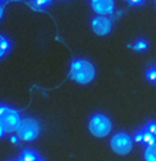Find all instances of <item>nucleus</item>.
I'll return each instance as SVG.
<instances>
[{
    "instance_id": "7",
    "label": "nucleus",
    "mask_w": 156,
    "mask_h": 161,
    "mask_svg": "<svg viewBox=\"0 0 156 161\" xmlns=\"http://www.w3.org/2000/svg\"><path fill=\"white\" fill-rule=\"evenodd\" d=\"M92 8L99 15H110L114 13L115 3L114 0H92Z\"/></svg>"
},
{
    "instance_id": "5",
    "label": "nucleus",
    "mask_w": 156,
    "mask_h": 161,
    "mask_svg": "<svg viewBox=\"0 0 156 161\" xmlns=\"http://www.w3.org/2000/svg\"><path fill=\"white\" fill-rule=\"evenodd\" d=\"M21 120L22 119H21L19 112L15 110V109L8 108V106L3 112V114L0 116V124L4 128L6 132H14V131H17L21 124Z\"/></svg>"
},
{
    "instance_id": "16",
    "label": "nucleus",
    "mask_w": 156,
    "mask_h": 161,
    "mask_svg": "<svg viewBox=\"0 0 156 161\" xmlns=\"http://www.w3.org/2000/svg\"><path fill=\"white\" fill-rule=\"evenodd\" d=\"M128 2H129V4H132V6H141L145 0H128Z\"/></svg>"
},
{
    "instance_id": "8",
    "label": "nucleus",
    "mask_w": 156,
    "mask_h": 161,
    "mask_svg": "<svg viewBox=\"0 0 156 161\" xmlns=\"http://www.w3.org/2000/svg\"><path fill=\"white\" fill-rule=\"evenodd\" d=\"M144 160L145 161H156V142L148 145L144 150Z\"/></svg>"
},
{
    "instance_id": "21",
    "label": "nucleus",
    "mask_w": 156,
    "mask_h": 161,
    "mask_svg": "<svg viewBox=\"0 0 156 161\" xmlns=\"http://www.w3.org/2000/svg\"><path fill=\"white\" fill-rule=\"evenodd\" d=\"M37 161H44V160H43V158H38V160H37Z\"/></svg>"
},
{
    "instance_id": "18",
    "label": "nucleus",
    "mask_w": 156,
    "mask_h": 161,
    "mask_svg": "<svg viewBox=\"0 0 156 161\" xmlns=\"http://www.w3.org/2000/svg\"><path fill=\"white\" fill-rule=\"evenodd\" d=\"M4 134H6L4 128H3V127H2V124H0V138H3V136H4Z\"/></svg>"
},
{
    "instance_id": "3",
    "label": "nucleus",
    "mask_w": 156,
    "mask_h": 161,
    "mask_svg": "<svg viewBox=\"0 0 156 161\" xmlns=\"http://www.w3.org/2000/svg\"><path fill=\"white\" fill-rule=\"evenodd\" d=\"M17 132H18L19 139L30 142V141H34V139L38 136L40 125L34 119H23V120H21V124H19V127H18Z\"/></svg>"
},
{
    "instance_id": "2",
    "label": "nucleus",
    "mask_w": 156,
    "mask_h": 161,
    "mask_svg": "<svg viewBox=\"0 0 156 161\" xmlns=\"http://www.w3.org/2000/svg\"><path fill=\"white\" fill-rule=\"evenodd\" d=\"M89 131L92 132V135H95L97 138H104L111 132L112 130V123L106 114L103 113H96L90 117L89 120Z\"/></svg>"
},
{
    "instance_id": "22",
    "label": "nucleus",
    "mask_w": 156,
    "mask_h": 161,
    "mask_svg": "<svg viewBox=\"0 0 156 161\" xmlns=\"http://www.w3.org/2000/svg\"><path fill=\"white\" fill-rule=\"evenodd\" d=\"M18 161H22V160H21V158H19V160H18Z\"/></svg>"
},
{
    "instance_id": "1",
    "label": "nucleus",
    "mask_w": 156,
    "mask_h": 161,
    "mask_svg": "<svg viewBox=\"0 0 156 161\" xmlns=\"http://www.w3.org/2000/svg\"><path fill=\"white\" fill-rule=\"evenodd\" d=\"M96 76V70L92 62L86 59H74L70 66V79L79 84H88Z\"/></svg>"
},
{
    "instance_id": "19",
    "label": "nucleus",
    "mask_w": 156,
    "mask_h": 161,
    "mask_svg": "<svg viewBox=\"0 0 156 161\" xmlns=\"http://www.w3.org/2000/svg\"><path fill=\"white\" fill-rule=\"evenodd\" d=\"M2 17H3V7L0 6V19H2Z\"/></svg>"
},
{
    "instance_id": "4",
    "label": "nucleus",
    "mask_w": 156,
    "mask_h": 161,
    "mask_svg": "<svg viewBox=\"0 0 156 161\" xmlns=\"http://www.w3.org/2000/svg\"><path fill=\"white\" fill-rule=\"evenodd\" d=\"M111 149L118 154H129L133 149V138L126 132H118L111 138Z\"/></svg>"
},
{
    "instance_id": "12",
    "label": "nucleus",
    "mask_w": 156,
    "mask_h": 161,
    "mask_svg": "<svg viewBox=\"0 0 156 161\" xmlns=\"http://www.w3.org/2000/svg\"><path fill=\"white\" fill-rule=\"evenodd\" d=\"M145 76H147V79L149 80L151 83L156 84V66H151L147 70V73H145Z\"/></svg>"
},
{
    "instance_id": "17",
    "label": "nucleus",
    "mask_w": 156,
    "mask_h": 161,
    "mask_svg": "<svg viewBox=\"0 0 156 161\" xmlns=\"http://www.w3.org/2000/svg\"><path fill=\"white\" fill-rule=\"evenodd\" d=\"M11 142L13 143H18V142H19V136H11Z\"/></svg>"
},
{
    "instance_id": "9",
    "label": "nucleus",
    "mask_w": 156,
    "mask_h": 161,
    "mask_svg": "<svg viewBox=\"0 0 156 161\" xmlns=\"http://www.w3.org/2000/svg\"><path fill=\"white\" fill-rule=\"evenodd\" d=\"M40 158L38 154L32 149H25L21 154V160L22 161H37Z\"/></svg>"
},
{
    "instance_id": "13",
    "label": "nucleus",
    "mask_w": 156,
    "mask_h": 161,
    "mask_svg": "<svg viewBox=\"0 0 156 161\" xmlns=\"http://www.w3.org/2000/svg\"><path fill=\"white\" fill-rule=\"evenodd\" d=\"M144 130L147 131V132H149L151 135H153V136L156 138V121H149L147 123L144 125Z\"/></svg>"
},
{
    "instance_id": "20",
    "label": "nucleus",
    "mask_w": 156,
    "mask_h": 161,
    "mask_svg": "<svg viewBox=\"0 0 156 161\" xmlns=\"http://www.w3.org/2000/svg\"><path fill=\"white\" fill-rule=\"evenodd\" d=\"M3 55H4V54H3V51H2V50H0V58H2Z\"/></svg>"
},
{
    "instance_id": "23",
    "label": "nucleus",
    "mask_w": 156,
    "mask_h": 161,
    "mask_svg": "<svg viewBox=\"0 0 156 161\" xmlns=\"http://www.w3.org/2000/svg\"><path fill=\"white\" fill-rule=\"evenodd\" d=\"M0 2H2V0H0Z\"/></svg>"
},
{
    "instance_id": "11",
    "label": "nucleus",
    "mask_w": 156,
    "mask_h": 161,
    "mask_svg": "<svg viewBox=\"0 0 156 161\" xmlns=\"http://www.w3.org/2000/svg\"><path fill=\"white\" fill-rule=\"evenodd\" d=\"M10 47H11L10 40H7L6 37H2V36H0V50L3 51V54H6L7 51L10 50Z\"/></svg>"
},
{
    "instance_id": "14",
    "label": "nucleus",
    "mask_w": 156,
    "mask_h": 161,
    "mask_svg": "<svg viewBox=\"0 0 156 161\" xmlns=\"http://www.w3.org/2000/svg\"><path fill=\"white\" fill-rule=\"evenodd\" d=\"M52 0H33V7L34 8H45L47 6L51 4Z\"/></svg>"
},
{
    "instance_id": "6",
    "label": "nucleus",
    "mask_w": 156,
    "mask_h": 161,
    "mask_svg": "<svg viewBox=\"0 0 156 161\" xmlns=\"http://www.w3.org/2000/svg\"><path fill=\"white\" fill-rule=\"evenodd\" d=\"M112 22L111 19L106 15H97L92 19V29L96 35L99 36H106L111 32Z\"/></svg>"
},
{
    "instance_id": "15",
    "label": "nucleus",
    "mask_w": 156,
    "mask_h": 161,
    "mask_svg": "<svg viewBox=\"0 0 156 161\" xmlns=\"http://www.w3.org/2000/svg\"><path fill=\"white\" fill-rule=\"evenodd\" d=\"M133 141H136L137 143H143V128L134 132V135H133Z\"/></svg>"
},
{
    "instance_id": "10",
    "label": "nucleus",
    "mask_w": 156,
    "mask_h": 161,
    "mask_svg": "<svg viewBox=\"0 0 156 161\" xmlns=\"http://www.w3.org/2000/svg\"><path fill=\"white\" fill-rule=\"evenodd\" d=\"M148 42L147 40H144V39H140V40H137L136 43H134V46H133V48L136 50V51H145L148 48Z\"/></svg>"
}]
</instances>
